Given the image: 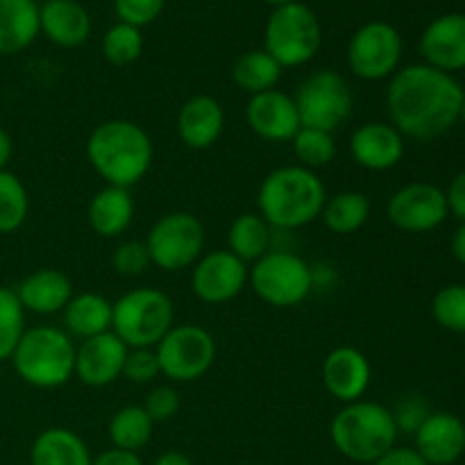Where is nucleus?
Listing matches in <instances>:
<instances>
[{
	"label": "nucleus",
	"mask_w": 465,
	"mask_h": 465,
	"mask_svg": "<svg viewBox=\"0 0 465 465\" xmlns=\"http://www.w3.org/2000/svg\"><path fill=\"white\" fill-rule=\"evenodd\" d=\"M371 465H430L413 448H393Z\"/></svg>",
	"instance_id": "obj_43"
},
{
	"label": "nucleus",
	"mask_w": 465,
	"mask_h": 465,
	"mask_svg": "<svg viewBox=\"0 0 465 465\" xmlns=\"http://www.w3.org/2000/svg\"><path fill=\"white\" fill-rule=\"evenodd\" d=\"M166 0H114L118 21L134 27H145L162 16Z\"/></svg>",
	"instance_id": "obj_38"
},
{
	"label": "nucleus",
	"mask_w": 465,
	"mask_h": 465,
	"mask_svg": "<svg viewBox=\"0 0 465 465\" xmlns=\"http://www.w3.org/2000/svg\"><path fill=\"white\" fill-rule=\"evenodd\" d=\"M452 257L465 266V223L457 227L452 236Z\"/></svg>",
	"instance_id": "obj_46"
},
{
	"label": "nucleus",
	"mask_w": 465,
	"mask_h": 465,
	"mask_svg": "<svg viewBox=\"0 0 465 465\" xmlns=\"http://www.w3.org/2000/svg\"><path fill=\"white\" fill-rule=\"evenodd\" d=\"M250 286L259 300L277 309L298 307L313 289V272L302 257L286 250H271L252 263Z\"/></svg>",
	"instance_id": "obj_8"
},
{
	"label": "nucleus",
	"mask_w": 465,
	"mask_h": 465,
	"mask_svg": "<svg viewBox=\"0 0 465 465\" xmlns=\"http://www.w3.org/2000/svg\"><path fill=\"white\" fill-rule=\"evenodd\" d=\"M248 263L241 262L230 250L203 254L193 263L191 289L195 298L207 304H225L234 300L248 284Z\"/></svg>",
	"instance_id": "obj_14"
},
{
	"label": "nucleus",
	"mask_w": 465,
	"mask_h": 465,
	"mask_svg": "<svg viewBox=\"0 0 465 465\" xmlns=\"http://www.w3.org/2000/svg\"><path fill=\"white\" fill-rule=\"evenodd\" d=\"M371 198L361 191H341L327 198L322 207V223L331 234H354L371 218Z\"/></svg>",
	"instance_id": "obj_28"
},
{
	"label": "nucleus",
	"mask_w": 465,
	"mask_h": 465,
	"mask_svg": "<svg viewBox=\"0 0 465 465\" xmlns=\"http://www.w3.org/2000/svg\"><path fill=\"white\" fill-rule=\"evenodd\" d=\"M372 368L366 354L352 345L334 348L322 361V384L339 402H357L371 386Z\"/></svg>",
	"instance_id": "obj_17"
},
{
	"label": "nucleus",
	"mask_w": 465,
	"mask_h": 465,
	"mask_svg": "<svg viewBox=\"0 0 465 465\" xmlns=\"http://www.w3.org/2000/svg\"><path fill=\"white\" fill-rule=\"evenodd\" d=\"M284 68L266 50H250L243 53L232 66V80L241 91L250 95L263 94L280 84Z\"/></svg>",
	"instance_id": "obj_30"
},
{
	"label": "nucleus",
	"mask_w": 465,
	"mask_h": 465,
	"mask_svg": "<svg viewBox=\"0 0 465 465\" xmlns=\"http://www.w3.org/2000/svg\"><path fill=\"white\" fill-rule=\"evenodd\" d=\"M143 53V32L141 27L118 21L103 36V57L114 66H130Z\"/></svg>",
	"instance_id": "obj_34"
},
{
	"label": "nucleus",
	"mask_w": 465,
	"mask_h": 465,
	"mask_svg": "<svg viewBox=\"0 0 465 465\" xmlns=\"http://www.w3.org/2000/svg\"><path fill=\"white\" fill-rule=\"evenodd\" d=\"M173 302L163 291L143 286L114 302L112 331L130 350L157 348L173 327Z\"/></svg>",
	"instance_id": "obj_7"
},
{
	"label": "nucleus",
	"mask_w": 465,
	"mask_h": 465,
	"mask_svg": "<svg viewBox=\"0 0 465 465\" xmlns=\"http://www.w3.org/2000/svg\"><path fill=\"white\" fill-rule=\"evenodd\" d=\"M386 216L391 225L398 230L422 234V232H431L443 225L445 218L450 216L448 198L440 186L413 182L391 195L386 204Z\"/></svg>",
	"instance_id": "obj_13"
},
{
	"label": "nucleus",
	"mask_w": 465,
	"mask_h": 465,
	"mask_svg": "<svg viewBox=\"0 0 465 465\" xmlns=\"http://www.w3.org/2000/svg\"><path fill=\"white\" fill-rule=\"evenodd\" d=\"M62 313L66 334L77 336L82 341L112 331L114 302H109L107 298L98 293L73 295Z\"/></svg>",
	"instance_id": "obj_26"
},
{
	"label": "nucleus",
	"mask_w": 465,
	"mask_h": 465,
	"mask_svg": "<svg viewBox=\"0 0 465 465\" xmlns=\"http://www.w3.org/2000/svg\"><path fill=\"white\" fill-rule=\"evenodd\" d=\"M245 121L254 134L271 143L293 141V136L302 127L293 95H286L280 89L250 95L245 104Z\"/></svg>",
	"instance_id": "obj_15"
},
{
	"label": "nucleus",
	"mask_w": 465,
	"mask_h": 465,
	"mask_svg": "<svg viewBox=\"0 0 465 465\" xmlns=\"http://www.w3.org/2000/svg\"><path fill=\"white\" fill-rule=\"evenodd\" d=\"M91 465H143V461H141V457L136 452H125V450L112 448L107 452L98 454L91 461Z\"/></svg>",
	"instance_id": "obj_44"
},
{
	"label": "nucleus",
	"mask_w": 465,
	"mask_h": 465,
	"mask_svg": "<svg viewBox=\"0 0 465 465\" xmlns=\"http://www.w3.org/2000/svg\"><path fill=\"white\" fill-rule=\"evenodd\" d=\"M130 348L114 331L82 341L75 348V377L84 386L103 389L123 377Z\"/></svg>",
	"instance_id": "obj_16"
},
{
	"label": "nucleus",
	"mask_w": 465,
	"mask_h": 465,
	"mask_svg": "<svg viewBox=\"0 0 465 465\" xmlns=\"http://www.w3.org/2000/svg\"><path fill=\"white\" fill-rule=\"evenodd\" d=\"M398 434L393 411L368 400L345 404L330 425V439L336 452L354 463H375L395 448Z\"/></svg>",
	"instance_id": "obj_4"
},
{
	"label": "nucleus",
	"mask_w": 465,
	"mask_h": 465,
	"mask_svg": "<svg viewBox=\"0 0 465 465\" xmlns=\"http://www.w3.org/2000/svg\"><path fill=\"white\" fill-rule=\"evenodd\" d=\"M465 91L450 73L430 64L398 68L386 89L391 125L413 141H434L461 121Z\"/></svg>",
	"instance_id": "obj_1"
},
{
	"label": "nucleus",
	"mask_w": 465,
	"mask_h": 465,
	"mask_svg": "<svg viewBox=\"0 0 465 465\" xmlns=\"http://www.w3.org/2000/svg\"><path fill=\"white\" fill-rule=\"evenodd\" d=\"M420 54L425 64L443 73L465 68V14L450 12L434 18L420 35Z\"/></svg>",
	"instance_id": "obj_18"
},
{
	"label": "nucleus",
	"mask_w": 465,
	"mask_h": 465,
	"mask_svg": "<svg viewBox=\"0 0 465 465\" xmlns=\"http://www.w3.org/2000/svg\"><path fill=\"white\" fill-rule=\"evenodd\" d=\"M143 409L154 422H166L180 411V393L173 386H154L145 398Z\"/></svg>",
	"instance_id": "obj_40"
},
{
	"label": "nucleus",
	"mask_w": 465,
	"mask_h": 465,
	"mask_svg": "<svg viewBox=\"0 0 465 465\" xmlns=\"http://www.w3.org/2000/svg\"><path fill=\"white\" fill-rule=\"evenodd\" d=\"M293 153L300 166L316 173L318 168H325L336 157V141L331 132L316 130V127H300L293 136Z\"/></svg>",
	"instance_id": "obj_32"
},
{
	"label": "nucleus",
	"mask_w": 465,
	"mask_h": 465,
	"mask_svg": "<svg viewBox=\"0 0 465 465\" xmlns=\"http://www.w3.org/2000/svg\"><path fill=\"white\" fill-rule=\"evenodd\" d=\"M159 375H162V368H159L154 348H136L127 352L125 368H123L125 380H130L132 384H150Z\"/></svg>",
	"instance_id": "obj_39"
},
{
	"label": "nucleus",
	"mask_w": 465,
	"mask_h": 465,
	"mask_svg": "<svg viewBox=\"0 0 465 465\" xmlns=\"http://www.w3.org/2000/svg\"><path fill=\"white\" fill-rule=\"evenodd\" d=\"M39 35L36 0H0V54L23 53Z\"/></svg>",
	"instance_id": "obj_25"
},
{
	"label": "nucleus",
	"mask_w": 465,
	"mask_h": 465,
	"mask_svg": "<svg viewBox=\"0 0 465 465\" xmlns=\"http://www.w3.org/2000/svg\"><path fill=\"white\" fill-rule=\"evenodd\" d=\"M327 191L321 177L309 168L282 166L268 173L259 186V216L275 230H300L321 218Z\"/></svg>",
	"instance_id": "obj_3"
},
{
	"label": "nucleus",
	"mask_w": 465,
	"mask_h": 465,
	"mask_svg": "<svg viewBox=\"0 0 465 465\" xmlns=\"http://www.w3.org/2000/svg\"><path fill=\"white\" fill-rule=\"evenodd\" d=\"M431 316L443 330L465 334V284H448L436 291Z\"/></svg>",
	"instance_id": "obj_36"
},
{
	"label": "nucleus",
	"mask_w": 465,
	"mask_h": 465,
	"mask_svg": "<svg viewBox=\"0 0 465 465\" xmlns=\"http://www.w3.org/2000/svg\"><path fill=\"white\" fill-rule=\"evenodd\" d=\"M204 225L189 212H173L159 218L148 232L145 248L153 266L175 272L193 266L204 250Z\"/></svg>",
	"instance_id": "obj_10"
},
{
	"label": "nucleus",
	"mask_w": 465,
	"mask_h": 465,
	"mask_svg": "<svg viewBox=\"0 0 465 465\" xmlns=\"http://www.w3.org/2000/svg\"><path fill=\"white\" fill-rule=\"evenodd\" d=\"M86 157L109 186L132 189L148 175L154 148L148 132L125 118L104 121L86 141Z\"/></svg>",
	"instance_id": "obj_2"
},
{
	"label": "nucleus",
	"mask_w": 465,
	"mask_h": 465,
	"mask_svg": "<svg viewBox=\"0 0 465 465\" xmlns=\"http://www.w3.org/2000/svg\"><path fill=\"white\" fill-rule=\"evenodd\" d=\"M112 266L118 275L123 277H139L141 272L148 271V266H153L150 262V252L145 248V241H125V243L118 245L114 250Z\"/></svg>",
	"instance_id": "obj_37"
},
{
	"label": "nucleus",
	"mask_w": 465,
	"mask_h": 465,
	"mask_svg": "<svg viewBox=\"0 0 465 465\" xmlns=\"http://www.w3.org/2000/svg\"><path fill=\"white\" fill-rule=\"evenodd\" d=\"M153 465H193V461L182 452H163Z\"/></svg>",
	"instance_id": "obj_47"
},
{
	"label": "nucleus",
	"mask_w": 465,
	"mask_h": 465,
	"mask_svg": "<svg viewBox=\"0 0 465 465\" xmlns=\"http://www.w3.org/2000/svg\"><path fill=\"white\" fill-rule=\"evenodd\" d=\"M39 30L59 48H80L91 36V16L77 0H45L39 5Z\"/></svg>",
	"instance_id": "obj_21"
},
{
	"label": "nucleus",
	"mask_w": 465,
	"mask_h": 465,
	"mask_svg": "<svg viewBox=\"0 0 465 465\" xmlns=\"http://www.w3.org/2000/svg\"><path fill=\"white\" fill-rule=\"evenodd\" d=\"M16 298L25 312L50 316V313L64 312L68 300L73 298V284L68 275L54 268H41V271L27 275L16 286Z\"/></svg>",
	"instance_id": "obj_23"
},
{
	"label": "nucleus",
	"mask_w": 465,
	"mask_h": 465,
	"mask_svg": "<svg viewBox=\"0 0 465 465\" xmlns=\"http://www.w3.org/2000/svg\"><path fill=\"white\" fill-rule=\"evenodd\" d=\"M322 45V25L318 14L304 3L272 9L263 30V50L282 68H298L312 62Z\"/></svg>",
	"instance_id": "obj_6"
},
{
	"label": "nucleus",
	"mask_w": 465,
	"mask_h": 465,
	"mask_svg": "<svg viewBox=\"0 0 465 465\" xmlns=\"http://www.w3.org/2000/svg\"><path fill=\"white\" fill-rule=\"evenodd\" d=\"M302 127H316L334 134L352 116L354 98L348 80L331 68L312 73L293 95Z\"/></svg>",
	"instance_id": "obj_9"
},
{
	"label": "nucleus",
	"mask_w": 465,
	"mask_h": 465,
	"mask_svg": "<svg viewBox=\"0 0 465 465\" xmlns=\"http://www.w3.org/2000/svg\"><path fill=\"white\" fill-rule=\"evenodd\" d=\"M413 436H416L413 450L430 465H452L465 452V425L454 413H430Z\"/></svg>",
	"instance_id": "obj_19"
},
{
	"label": "nucleus",
	"mask_w": 465,
	"mask_h": 465,
	"mask_svg": "<svg viewBox=\"0 0 465 465\" xmlns=\"http://www.w3.org/2000/svg\"><path fill=\"white\" fill-rule=\"evenodd\" d=\"M225 112L212 95H193L177 114V134L191 150H209L223 134Z\"/></svg>",
	"instance_id": "obj_22"
},
{
	"label": "nucleus",
	"mask_w": 465,
	"mask_h": 465,
	"mask_svg": "<svg viewBox=\"0 0 465 465\" xmlns=\"http://www.w3.org/2000/svg\"><path fill=\"white\" fill-rule=\"evenodd\" d=\"M30 198L14 173L0 171V234H14L25 223Z\"/></svg>",
	"instance_id": "obj_33"
},
{
	"label": "nucleus",
	"mask_w": 465,
	"mask_h": 465,
	"mask_svg": "<svg viewBox=\"0 0 465 465\" xmlns=\"http://www.w3.org/2000/svg\"><path fill=\"white\" fill-rule=\"evenodd\" d=\"M461 121H463V125H465V98H463V107H461Z\"/></svg>",
	"instance_id": "obj_49"
},
{
	"label": "nucleus",
	"mask_w": 465,
	"mask_h": 465,
	"mask_svg": "<svg viewBox=\"0 0 465 465\" xmlns=\"http://www.w3.org/2000/svg\"><path fill=\"white\" fill-rule=\"evenodd\" d=\"M12 363L25 384L44 391L59 389L75 375V345L59 327H32L23 331Z\"/></svg>",
	"instance_id": "obj_5"
},
{
	"label": "nucleus",
	"mask_w": 465,
	"mask_h": 465,
	"mask_svg": "<svg viewBox=\"0 0 465 465\" xmlns=\"http://www.w3.org/2000/svg\"><path fill=\"white\" fill-rule=\"evenodd\" d=\"M91 461L84 440L66 427L41 431L30 450V465H91Z\"/></svg>",
	"instance_id": "obj_27"
},
{
	"label": "nucleus",
	"mask_w": 465,
	"mask_h": 465,
	"mask_svg": "<svg viewBox=\"0 0 465 465\" xmlns=\"http://www.w3.org/2000/svg\"><path fill=\"white\" fill-rule=\"evenodd\" d=\"M430 413L431 411H427L425 404L416 402V400H409V402H404L402 407H400V411L393 413V416L395 422H398V430L413 431V434H416V430L422 425V420H425Z\"/></svg>",
	"instance_id": "obj_41"
},
{
	"label": "nucleus",
	"mask_w": 465,
	"mask_h": 465,
	"mask_svg": "<svg viewBox=\"0 0 465 465\" xmlns=\"http://www.w3.org/2000/svg\"><path fill=\"white\" fill-rule=\"evenodd\" d=\"M91 230L104 239H116L127 227L132 225L134 218V200H132L130 189L121 186H104L91 198L89 209H86Z\"/></svg>",
	"instance_id": "obj_24"
},
{
	"label": "nucleus",
	"mask_w": 465,
	"mask_h": 465,
	"mask_svg": "<svg viewBox=\"0 0 465 465\" xmlns=\"http://www.w3.org/2000/svg\"><path fill=\"white\" fill-rule=\"evenodd\" d=\"M25 330V309L18 302L16 291L0 286V361L12 359Z\"/></svg>",
	"instance_id": "obj_35"
},
{
	"label": "nucleus",
	"mask_w": 465,
	"mask_h": 465,
	"mask_svg": "<svg viewBox=\"0 0 465 465\" xmlns=\"http://www.w3.org/2000/svg\"><path fill=\"white\" fill-rule=\"evenodd\" d=\"M350 154L366 171H391L404 157V136L391 123H363L350 136Z\"/></svg>",
	"instance_id": "obj_20"
},
{
	"label": "nucleus",
	"mask_w": 465,
	"mask_h": 465,
	"mask_svg": "<svg viewBox=\"0 0 465 465\" xmlns=\"http://www.w3.org/2000/svg\"><path fill=\"white\" fill-rule=\"evenodd\" d=\"M162 375L189 384L207 375L216 361V341L200 325H173L154 348Z\"/></svg>",
	"instance_id": "obj_11"
},
{
	"label": "nucleus",
	"mask_w": 465,
	"mask_h": 465,
	"mask_svg": "<svg viewBox=\"0 0 465 465\" xmlns=\"http://www.w3.org/2000/svg\"><path fill=\"white\" fill-rule=\"evenodd\" d=\"M262 3L271 5L272 9H277V7H284V5H291V3H300V0H262Z\"/></svg>",
	"instance_id": "obj_48"
},
{
	"label": "nucleus",
	"mask_w": 465,
	"mask_h": 465,
	"mask_svg": "<svg viewBox=\"0 0 465 465\" xmlns=\"http://www.w3.org/2000/svg\"><path fill=\"white\" fill-rule=\"evenodd\" d=\"M14 153V143H12V136L5 127H0V171H7V163L12 159Z\"/></svg>",
	"instance_id": "obj_45"
},
{
	"label": "nucleus",
	"mask_w": 465,
	"mask_h": 465,
	"mask_svg": "<svg viewBox=\"0 0 465 465\" xmlns=\"http://www.w3.org/2000/svg\"><path fill=\"white\" fill-rule=\"evenodd\" d=\"M272 227L259 213H241L227 232V245L234 257L243 263H254L271 252Z\"/></svg>",
	"instance_id": "obj_29"
},
{
	"label": "nucleus",
	"mask_w": 465,
	"mask_h": 465,
	"mask_svg": "<svg viewBox=\"0 0 465 465\" xmlns=\"http://www.w3.org/2000/svg\"><path fill=\"white\" fill-rule=\"evenodd\" d=\"M402 35L386 21L363 23L348 44V66L359 80L377 82L393 77L402 62Z\"/></svg>",
	"instance_id": "obj_12"
},
{
	"label": "nucleus",
	"mask_w": 465,
	"mask_h": 465,
	"mask_svg": "<svg viewBox=\"0 0 465 465\" xmlns=\"http://www.w3.org/2000/svg\"><path fill=\"white\" fill-rule=\"evenodd\" d=\"M153 430L154 420L143 407H136V404L118 409L109 420L112 445L118 450H125V452L139 454V450H143L153 439Z\"/></svg>",
	"instance_id": "obj_31"
},
{
	"label": "nucleus",
	"mask_w": 465,
	"mask_h": 465,
	"mask_svg": "<svg viewBox=\"0 0 465 465\" xmlns=\"http://www.w3.org/2000/svg\"><path fill=\"white\" fill-rule=\"evenodd\" d=\"M445 198H448L450 213L465 223V171L459 173L452 182H450L448 191H445Z\"/></svg>",
	"instance_id": "obj_42"
}]
</instances>
